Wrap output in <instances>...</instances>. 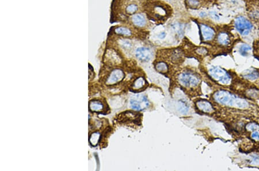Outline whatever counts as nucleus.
Instances as JSON below:
<instances>
[{"instance_id": "4", "label": "nucleus", "mask_w": 259, "mask_h": 171, "mask_svg": "<svg viewBox=\"0 0 259 171\" xmlns=\"http://www.w3.org/2000/svg\"><path fill=\"white\" fill-rule=\"evenodd\" d=\"M209 73L211 77L222 85H229L231 81V77L227 71L218 66L211 68Z\"/></svg>"}, {"instance_id": "5", "label": "nucleus", "mask_w": 259, "mask_h": 171, "mask_svg": "<svg viewBox=\"0 0 259 171\" xmlns=\"http://www.w3.org/2000/svg\"><path fill=\"white\" fill-rule=\"evenodd\" d=\"M234 25L236 29L243 36H247L253 29V25L249 20L243 16H239L235 19Z\"/></svg>"}, {"instance_id": "2", "label": "nucleus", "mask_w": 259, "mask_h": 171, "mask_svg": "<svg viewBox=\"0 0 259 171\" xmlns=\"http://www.w3.org/2000/svg\"><path fill=\"white\" fill-rule=\"evenodd\" d=\"M213 98L217 103L225 106L239 109H245L249 107V103L245 100L225 90L215 92Z\"/></svg>"}, {"instance_id": "23", "label": "nucleus", "mask_w": 259, "mask_h": 171, "mask_svg": "<svg viewBox=\"0 0 259 171\" xmlns=\"http://www.w3.org/2000/svg\"><path fill=\"white\" fill-rule=\"evenodd\" d=\"M123 42L122 43V47L124 48V49H129L132 47V43L128 41V40H123L122 41Z\"/></svg>"}, {"instance_id": "14", "label": "nucleus", "mask_w": 259, "mask_h": 171, "mask_svg": "<svg viewBox=\"0 0 259 171\" xmlns=\"http://www.w3.org/2000/svg\"><path fill=\"white\" fill-rule=\"evenodd\" d=\"M243 78L250 81L257 80L259 77V73L256 70H248L243 74Z\"/></svg>"}, {"instance_id": "20", "label": "nucleus", "mask_w": 259, "mask_h": 171, "mask_svg": "<svg viewBox=\"0 0 259 171\" xmlns=\"http://www.w3.org/2000/svg\"><path fill=\"white\" fill-rule=\"evenodd\" d=\"M99 137H100V134L97 133L92 134V135L90 137V142L93 145H96L97 142L99 141Z\"/></svg>"}, {"instance_id": "1", "label": "nucleus", "mask_w": 259, "mask_h": 171, "mask_svg": "<svg viewBox=\"0 0 259 171\" xmlns=\"http://www.w3.org/2000/svg\"><path fill=\"white\" fill-rule=\"evenodd\" d=\"M148 17L155 21L163 22L171 15V9L163 2L152 0L148 1L145 6Z\"/></svg>"}, {"instance_id": "10", "label": "nucleus", "mask_w": 259, "mask_h": 171, "mask_svg": "<svg viewBox=\"0 0 259 171\" xmlns=\"http://www.w3.org/2000/svg\"><path fill=\"white\" fill-rule=\"evenodd\" d=\"M196 106L200 111L206 114H210L214 111L212 105L207 100H200L196 102Z\"/></svg>"}, {"instance_id": "27", "label": "nucleus", "mask_w": 259, "mask_h": 171, "mask_svg": "<svg viewBox=\"0 0 259 171\" xmlns=\"http://www.w3.org/2000/svg\"><path fill=\"white\" fill-rule=\"evenodd\" d=\"M159 36L160 39H163L166 36V33L165 32H161L159 35Z\"/></svg>"}, {"instance_id": "26", "label": "nucleus", "mask_w": 259, "mask_h": 171, "mask_svg": "<svg viewBox=\"0 0 259 171\" xmlns=\"http://www.w3.org/2000/svg\"><path fill=\"white\" fill-rule=\"evenodd\" d=\"M252 163L253 164H256V165H259V157H254L253 159L252 160Z\"/></svg>"}, {"instance_id": "12", "label": "nucleus", "mask_w": 259, "mask_h": 171, "mask_svg": "<svg viewBox=\"0 0 259 171\" xmlns=\"http://www.w3.org/2000/svg\"><path fill=\"white\" fill-rule=\"evenodd\" d=\"M217 41L222 46H227L230 42V39L229 35L226 32H220L218 37Z\"/></svg>"}, {"instance_id": "9", "label": "nucleus", "mask_w": 259, "mask_h": 171, "mask_svg": "<svg viewBox=\"0 0 259 171\" xmlns=\"http://www.w3.org/2000/svg\"><path fill=\"white\" fill-rule=\"evenodd\" d=\"M124 77V74L122 70L115 69L112 72L109 76L107 81V84L109 85L116 84L123 80Z\"/></svg>"}, {"instance_id": "16", "label": "nucleus", "mask_w": 259, "mask_h": 171, "mask_svg": "<svg viewBox=\"0 0 259 171\" xmlns=\"http://www.w3.org/2000/svg\"><path fill=\"white\" fill-rule=\"evenodd\" d=\"M146 84V82L144 78L140 77V78L136 79V81H134V83L132 86V88H134L135 90H140L145 87Z\"/></svg>"}, {"instance_id": "13", "label": "nucleus", "mask_w": 259, "mask_h": 171, "mask_svg": "<svg viewBox=\"0 0 259 171\" xmlns=\"http://www.w3.org/2000/svg\"><path fill=\"white\" fill-rule=\"evenodd\" d=\"M139 7L138 4L130 2L126 4V6L124 8V11L127 15H133L138 11Z\"/></svg>"}, {"instance_id": "25", "label": "nucleus", "mask_w": 259, "mask_h": 171, "mask_svg": "<svg viewBox=\"0 0 259 171\" xmlns=\"http://www.w3.org/2000/svg\"><path fill=\"white\" fill-rule=\"evenodd\" d=\"M251 137L253 139H259V132L257 131H254L252 134Z\"/></svg>"}, {"instance_id": "28", "label": "nucleus", "mask_w": 259, "mask_h": 171, "mask_svg": "<svg viewBox=\"0 0 259 171\" xmlns=\"http://www.w3.org/2000/svg\"><path fill=\"white\" fill-rule=\"evenodd\" d=\"M200 16H201V17H204V16H206V14L204 12H201L200 13Z\"/></svg>"}, {"instance_id": "17", "label": "nucleus", "mask_w": 259, "mask_h": 171, "mask_svg": "<svg viewBox=\"0 0 259 171\" xmlns=\"http://www.w3.org/2000/svg\"><path fill=\"white\" fill-rule=\"evenodd\" d=\"M115 32L117 34L122 35L124 36H130L132 35V32L128 28L123 27H117L115 29Z\"/></svg>"}, {"instance_id": "22", "label": "nucleus", "mask_w": 259, "mask_h": 171, "mask_svg": "<svg viewBox=\"0 0 259 171\" xmlns=\"http://www.w3.org/2000/svg\"><path fill=\"white\" fill-rule=\"evenodd\" d=\"M246 128L248 130H249L250 131H253V130H257L258 128H259V126L256 124H248Z\"/></svg>"}, {"instance_id": "15", "label": "nucleus", "mask_w": 259, "mask_h": 171, "mask_svg": "<svg viewBox=\"0 0 259 171\" xmlns=\"http://www.w3.org/2000/svg\"><path fill=\"white\" fill-rule=\"evenodd\" d=\"M89 108L92 111H101L103 109V104L99 101H91L89 103Z\"/></svg>"}, {"instance_id": "11", "label": "nucleus", "mask_w": 259, "mask_h": 171, "mask_svg": "<svg viewBox=\"0 0 259 171\" xmlns=\"http://www.w3.org/2000/svg\"><path fill=\"white\" fill-rule=\"evenodd\" d=\"M132 21L133 24L138 27H143L146 24L145 18L141 14H136L134 15L132 17Z\"/></svg>"}, {"instance_id": "3", "label": "nucleus", "mask_w": 259, "mask_h": 171, "mask_svg": "<svg viewBox=\"0 0 259 171\" xmlns=\"http://www.w3.org/2000/svg\"><path fill=\"white\" fill-rule=\"evenodd\" d=\"M178 80L181 86L187 88L196 87L199 85L200 82L199 76L190 72L181 73L178 77Z\"/></svg>"}, {"instance_id": "21", "label": "nucleus", "mask_w": 259, "mask_h": 171, "mask_svg": "<svg viewBox=\"0 0 259 171\" xmlns=\"http://www.w3.org/2000/svg\"><path fill=\"white\" fill-rule=\"evenodd\" d=\"M187 4L191 8H196L199 5L198 0H187Z\"/></svg>"}, {"instance_id": "19", "label": "nucleus", "mask_w": 259, "mask_h": 171, "mask_svg": "<svg viewBox=\"0 0 259 171\" xmlns=\"http://www.w3.org/2000/svg\"><path fill=\"white\" fill-rule=\"evenodd\" d=\"M156 69L158 71L161 73H165L167 72V64L163 62H159L156 65Z\"/></svg>"}, {"instance_id": "24", "label": "nucleus", "mask_w": 259, "mask_h": 171, "mask_svg": "<svg viewBox=\"0 0 259 171\" xmlns=\"http://www.w3.org/2000/svg\"><path fill=\"white\" fill-rule=\"evenodd\" d=\"M254 54L258 56L259 59V42L256 43L255 46H254Z\"/></svg>"}, {"instance_id": "8", "label": "nucleus", "mask_w": 259, "mask_h": 171, "mask_svg": "<svg viewBox=\"0 0 259 171\" xmlns=\"http://www.w3.org/2000/svg\"><path fill=\"white\" fill-rule=\"evenodd\" d=\"M200 29L201 36L204 41H210L212 40L215 36L214 30L206 24H200Z\"/></svg>"}, {"instance_id": "18", "label": "nucleus", "mask_w": 259, "mask_h": 171, "mask_svg": "<svg viewBox=\"0 0 259 171\" xmlns=\"http://www.w3.org/2000/svg\"><path fill=\"white\" fill-rule=\"evenodd\" d=\"M251 50V47L247 44H243L239 48V52L240 54L243 56H247L248 52Z\"/></svg>"}, {"instance_id": "6", "label": "nucleus", "mask_w": 259, "mask_h": 171, "mask_svg": "<svg viewBox=\"0 0 259 171\" xmlns=\"http://www.w3.org/2000/svg\"><path fill=\"white\" fill-rule=\"evenodd\" d=\"M130 104L133 110L142 111L149 107V101L145 96L137 95L131 99Z\"/></svg>"}, {"instance_id": "7", "label": "nucleus", "mask_w": 259, "mask_h": 171, "mask_svg": "<svg viewBox=\"0 0 259 171\" xmlns=\"http://www.w3.org/2000/svg\"><path fill=\"white\" fill-rule=\"evenodd\" d=\"M136 56L141 61L148 62L152 58V53L148 48L141 47L136 49Z\"/></svg>"}]
</instances>
